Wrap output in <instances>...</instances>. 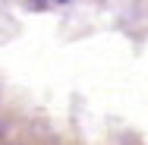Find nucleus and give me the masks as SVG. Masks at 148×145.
<instances>
[]
</instances>
